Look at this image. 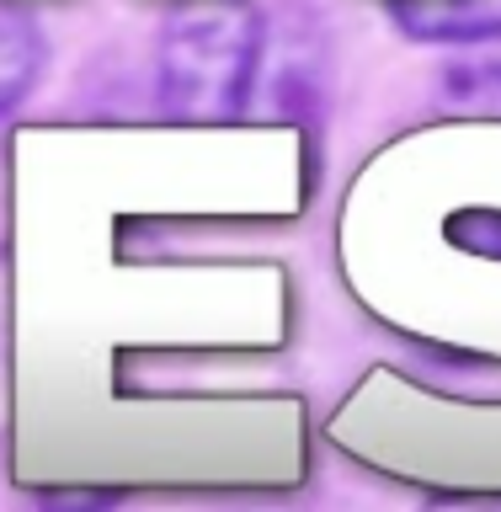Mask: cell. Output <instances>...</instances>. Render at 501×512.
Listing matches in <instances>:
<instances>
[{
	"instance_id": "1",
	"label": "cell",
	"mask_w": 501,
	"mask_h": 512,
	"mask_svg": "<svg viewBox=\"0 0 501 512\" xmlns=\"http://www.w3.org/2000/svg\"><path fill=\"white\" fill-rule=\"evenodd\" d=\"M262 16L240 0H198L166 16L155 48L160 102L176 118H230L251 102Z\"/></svg>"
},
{
	"instance_id": "2",
	"label": "cell",
	"mask_w": 501,
	"mask_h": 512,
	"mask_svg": "<svg viewBox=\"0 0 501 512\" xmlns=\"http://www.w3.org/2000/svg\"><path fill=\"white\" fill-rule=\"evenodd\" d=\"M395 22L427 43L501 38V0H395Z\"/></svg>"
},
{
	"instance_id": "3",
	"label": "cell",
	"mask_w": 501,
	"mask_h": 512,
	"mask_svg": "<svg viewBox=\"0 0 501 512\" xmlns=\"http://www.w3.org/2000/svg\"><path fill=\"white\" fill-rule=\"evenodd\" d=\"M43 70V32L22 11L0 6V112H11Z\"/></svg>"
},
{
	"instance_id": "4",
	"label": "cell",
	"mask_w": 501,
	"mask_h": 512,
	"mask_svg": "<svg viewBox=\"0 0 501 512\" xmlns=\"http://www.w3.org/2000/svg\"><path fill=\"white\" fill-rule=\"evenodd\" d=\"M422 512H501V502L496 496H438Z\"/></svg>"
}]
</instances>
